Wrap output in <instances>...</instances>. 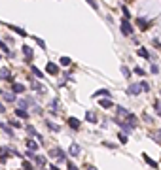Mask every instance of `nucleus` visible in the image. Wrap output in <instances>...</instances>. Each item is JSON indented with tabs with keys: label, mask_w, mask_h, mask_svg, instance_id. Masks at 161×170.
<instances>
[{
	"label": "nucleus",
	"mask_w": 161,
	"mask_h": 170,
	"mask_svg": "<svg viewBox=\"0 0 161 170\" xmlns=\"http://www.w3.org/2000/svg\"><path fill=\"white\" fill-rule=\"evenodd\" d=\"M4 100H8V102H15V93H4Z\"/></svg>",
	"instance_id": "bb28decb"
},
{
	"label": "nucleus",
	"mask_w": 161,
	"mask_h": 170,
	"mask_svg": "<svg viewBox=\"0 0 161 170\" xmlns=\"http://www.w3.org/2000/svg\"><path fill=\"white\" fill-rule=\"evenodd\" d=\"M121 9H123V15H125V19H129V17H131V11L127 9V6H121Z\"/></svg>",
	"instance_id": "f704fd0d"
},
{
	"label": "nucleus",
	"mask_w": 161,
	"mask_h": 170,
	"mask_svg": "<svg viewBox=\"0 0 161 170\" xmlns=\"http://www.w3.org/2000/svg\"><path fill=\"white\" fill-rule=\"evenodd\" d=\"M85 2H87V4H89L93 9H97V8H99V6H97V2H95V0H85Z\"/></svg>",
	"instance_id": "a19ab883"
},
{
	"label": "nucleus",
	"mask_w": 161,
	"mask_h": 170,
	"mask_svg": "<svg viewBox=\"0 0 161 170\" xmlns=\"http://www.w3.org/2000/svg\"><path fill=\"white\" fill-rule=\"evenodd\" d=\"M30 70H32V74H34L36 77H42V79H44V74H42V70H38L36 66H30Z\"/></svg>",
	"instance_id": "a878e982"
},
{
	"label": "nucleus",
	"mask_w": 161,
	"mask_h": 170,
	"mask_svg": "<svg viewBox=\"0 0 161 170\" xmlns=\"http://www.w3.org/2000/svg\"><path fill=\"white\" fill-rule=\"evenodd\" d=\"M59 62H61L63 66H68L72 61H70V57H61V61H59Z\"/></svg>",
	"instance_id": "c756f323"
},
{
	"label": "nucleus",
	"mask_w": 161,
	"mask_h": 170,
	"mask_svg": "<svg viewBox=\"0 0 161 170\" xmlns=\"http://www.w3.org/2000/svg\"><path fill=\"white\" fill-rule=\"evenodd\" d=\"M120 30L123 36H133V25L129 23V19H121L120 21Z\"/></svg>",
	"instance_id": "f257e3e1"
},
{
	"label": "nucleus",
	"mask_w": 161,
	"mask_h": 170,
	"mask_svg": "<svg viewBox=\"0 0 161 170\" xmlns=\"http://www.w3.org/2000/svg\"><path fill=\"white\" fill-rule=\"evenodd\" d=\"M114 123H116L117 127H120V129L123 130V134H129V132H133V129H135L131 123H127V121H121V119H117V117L114 119Z\"/></svg>",
	"instance_id": "f03ea898"
},
{
	"label": "nucleus",
	"mask_w": 161,
	"mask_h": 170,
	"mask_svg": "<svg viewBox=\"0 0 161 170\" xmlns=\"http://www.w3.org/2000/svg\"><path fill=\"white\" fill-rule=\"evenodd\" d=\"M117 138H120L121 144H125V142H127V134H117Z\"/></svg>",
	"instance_id": "ea45409f"
},
{
	"label": "nucleus",
	"mask_w": 161,
	"mask_h": 170,
	"mask_svg": "<svg viewBox=\"0 0 161 170\" xmlns=\"http://www.w3.org/2000/svg\"><path fill=\"white\" fill-rule=\"evenodd\" d=\"M85 119H87L89 123H97V117H95V113H91V111H87V113H85Z\"/></svg>",
	"instance_id": "cd10ccee"
},
{
	"label": "nucleus",
	"mask_w": 161,
	"mask_h": 170,
	"mask_svg": "<svg viewBox=\"0 0 161 170\" xmlns=\"http://www.w3.org/2000/svg\"><path fill=\"white\" fill-rule=\"evenodd\" d=\"M159 95H161V91H159Z\"/></svg>",
	"instance_id": "5fc2aeb1"
},
{
	"label": "nucleus",
	"mask_w": 161,
	"mask_h": 170,
	"mask_svg": "<svg viewBox=\"0 0 161 170\" xmlns=\"http://www.w3.org/2000/svg\"><path fill=\"white\" fill-rule=\"evenodd\" d=\"M127 123H131L133 125V127H136V123H138V119L133 115V113H129V115H127Z\"/></svg>",
	"instance_id": "b1692460"
},
{
	"label": "nucleus",
	"mask_w": 161,
	"mask_h": 170,
	"mask_svg": "<svg viewBox=\"0 0 161 170\" xmlns=\"http://www.w3.org/2000/svg\"><path fill=\"white\" fill-rule=\"evenodd\" d=\"M68 170H78V166H76V164H72V163L68 161Z\"/></svg>",
	"instance_id": "a18cd8bd"
},
{
	"label": "nucleus",
	"mask_w": 161,
	"mask_h": 170,
	"mask_svg": "<svg viewBox=\"0 0 161 170\" xmlns=\"http://www.w3.org/2000/svg\"><path fill=\"white\" fill-rule=\"evenodd\" d=\"M0 49H2V51H4L6 55H10V49H8V45H6V43H4L2 40H0ZM12 55H13V53H12ZM12 55H10V57H12Z\"/></svg>",
	"instance_id": "7c9ffc66"
},
{
	"label": "nucleus",
	"mask_w": 161,
	"mask_h": 170,
	"mask_svg": "<svg viewBox=\"0 0 161 170\" xmlns=\"http://www.w3.org/2000/svg\"><path fill=\"white\" fill-rule=\"evenodd\" d=\"M144 121H146V123H152L154 119H152V117H148V113H144Z\"/></svg>",
	"instance_id": "49530a36"
},
{
	"label": "nucleus",
	"mask_w": 161,
	"mask_h": 170,
	"mask_svg": "<svg viewBox=\"0 0 161 170\" xmlns=\"http://www.w3.org/2000/svg\"><path fill=\"white\" fill-rule=\"evenodd\" d=\"M0 95H2V91H0Z\"/></svg>",
	"instance_id": "864d4df0"
},
{
	"label": "nucleus",
	"mask_w": 161,
	"mask_h": 170,
	"mask_svg": "<svg viewBox=\"0 0 161 170\" xmlns=\"http://www.w3.org/2000/svg\"><path fill=\"white\" fill-rule=\"evenodd\" d=\"M116 111H117V113H120V115H121V117H125V119H127V115H129V111H127V110H125L123 106H116Z\"/></svg>",
	"instance_id": "f3484780"
},
{
	"label": "nucleus",
	"mask_w": 161,
	"mask_h": 170,
	"mask_svg": "<svg viewBox=\"0 0 161 170\" xmlns=\"http://www.w3.org/2000/svg\"><path fill=\"white\" fill-rule=\"evenodd\" d=\"M51 108H53V110H55V108H59V102H57V98H55V100H51Z\"/></svg>",
	"instance_id": "c03bdc74"
},
{
	"label": "nucleus",
	"mask_w": 161,
	"mask_h": 170,
	"mask_svg": "<svg viewBox=\"0 0 161 170\" xmlns=\"http://www.w3.org/2000/svg\"><path fill=\"white\" fill-rule=\"evenodd\" d=\"M46 125H48V129H51L53 132H59V125H55V123H51L49 119L46 121Z\"/></svg>",
	"instance_id": "5701e85b"
},
{
	"label": "nucleus",
	"mask_w": 161,
	"mask_h": 170,
	"mask_svg": "<svg viewBox=\"0 0 161 170\" xmlns=\"http://www.w3.org/2000/svg\"><path fill=\"white\" fill-rule=\"evenodd\" d=\"M135 74H136V76H144V74H146V70H142L140 66H136V68H135Z\"/></svg>",
	"instance_id": "72a5a7b5"
},
{
	"label": "nucleus",
	"mask_w": 161,
	"mask_h": 170,
	"mask_svg": "<svg viewBox=\"0 0 161 170\" xmlns=\"http://www.w3.org/2000/svg\"><path fill=\"white\" fill-rule=\"evenodd\" d=\"M49 170H59V168H57L55 164H51V166H49Z\"/></svg>",
	"instance_id": "3c124183"
},
{
	"label": "nucleus",
	"mask_w": 161,
	"mask_h": 170,
	"mask_svg": "<svg viewBox=\"0 0 161 170\" xmlns=\"http://www.w3.org/2000/svg\"><path fill=\"white\" fill-rule=\"evenodd\" d=\"M27 134H30V136H34V138H36V136H38V132H36V129L34 127H32V125H27Z\"/></svg>",
	"instance_id": "6ab92c4d"
},
{
	"label": "nucleus",
	"mask_w": 161,
	"mask_h": 170,
	"mask_svg": "<svg viewBox=\"0 0 161 170\" xmlns=\"http://www.w3.org/2000/svg\"><path fill=\"white\" fill-rule=\"evenodd\" d=\"M0 129H2L6 134H12V136H13V132H12V127H10V125H6V123H0Z\"/></svg>",
	"instance_id": "412c9836"
},
{
	"label": "nucleus",
	"mask_w": 161,
	"mask_h": 170,
	"mask_svg": "<svg viewBox=\"0 0 161 170\" xmlns=\"http://www.w3.org/2000/svg\"><path fill=\"white\" fill-rule=\"evenodd\" d=\"M0 59H2V55H0Z\"/></svg>",
	"instance_id": "603ef678"
},
{
	"label": "nucleus",
	"mask_w": 161,
	"mask_h": 170,
	"mask_svg": "<svg viewBox=\"0 0 161 170\" xmlns=\"http://www.w3.org/2000/svg\"><path fill=\"white\" fill-rule=\"evenodd\" d=\"M0 77H2V76H0Z\"/></svg>",
	"instance_id": "6e6d98bb"
},
{
	"label": "nucleus",
	"mask_w": 161,
	"mask_h": 170,
	"mask_svg": "<svg viewBox=\"0 0 161 170\" xmlns=\"http://www.w3.org/2000/svg\"><path fill=\"white\" fill-rule=\"evenodd\" d=\"M121 72H123V76H125V77H131V70H129L127 66H121Z\"/></svg>",
	"instance_id": "473e14b6"
},
{
	"label": "nucleus",
	"mask_w": 161,
	"mask_h": 170,
	"mask_svg": "<svg viewBox=\"0 0 161 170\" xmlns=\"http://www.w3.org/2000/svg\"><path fill=\"white\" fill-rule=\"evenodd\" d=\"M93 96H106V98H108L110 91L108 89H99V91H95V93H93Z\"/></svg>",
	"instance_id": "9b49d317"
},
{
	"label": "nucleus",
	"mask_w": 161,
	"mask_h": 170,
	"mask_svg": "<svg viewBox=\"0 0 161 170\" xmlns=\"http://www.w3.org/2000/svg\"><path fill=\"white\" fill-rule=\"evenodd\" d=\"M144 161H146V163H148L150 166H152V168H157V163L154 161V159H150V157L146 155V153H144Z\"/></svg>",
	"instance_id": "393cba45"
},
{
	"label": "nucleus",
	"mask_w": 161,
	"mask_h": 170,
	"mask_svg": "<svg viewBox=\"0 0 161 170\" xmlns=\"http://www.w3.org/2000/svg\"><path fill=\"white\" fill-rule=\"evenodd\" d=\"M0 76L6 77L8 81H12V76H10V70H8V68H2V70H0Z\"/></svg>",
	"instance_id": "4be33fe9"
},
{
	"label": "nucleus",
	"mask_w": 161,
	"mask_h": 170,
	"mask_svg": "<svg viewBox=\"0 0 161 170\" xmlns=\"http://www.w3.org/2000/svg\"><path fill=\"white\" fill-rule=\"evenodd\" d=\"M85 170H97L95 166H91V164H85Z\"/></svg>",
	"instance_id": "09e8293b"
},
{
	"label": "nucleus",
	"mask_w": 161,
	"mask_h": 170,
	"mask_svg": "<svg viewBox=\"0 0 161 170\" xmlns=\"http://www.w3.org/2000/svg\"><path fill=\"white\" fill-rule=\"evenodd\" d=\"M138 55H140V57H142V59H148V61H150V59H152V55H150V53H148V49H146V47H138Z\"/></svg>",
	"instance_id": "2eb2a0df"
},
{
	"label": "nucleus",
	"mask_w": 161,
	"mask_h": 170,
	"mask_svg": "<svg viewBox=\"0 0 161 170\" xmlns=\"http://www.w3.org/2000/svg\"><path fill=\"white\" fill-rule=\"evenodd\" d=\"M150 136H152L155 142H159V144H161V130H154V132H150Z\"/></svg>",
	"instance_id": "aec40b11"
},
{
	"label": "nucleus",
	"mask_w": 161,
	"mask_h": 170,
	"mask_svg": "<svg viewBox=\"0 0 161 170\" xmlns=\"http://www.w3.org/2000/svg\"><path fill=\"white\" fill-rule=\"evenodd\" d=\"M23 91H25V85H21V83H13L12 85V93H15V95L23 93Z\"/></svg>",
	"instance_id": "f8f14e48"
},
{
	"label": "nucleus",
	"mask_w": 161,
	"mask_h": 170,
	"mask_svg": "<svg viewBox=\"0 0 161 170\" xmlns=\"http://www.w3.org/2000/svg\"><path fill=\"white\" fill-rule=\"evenodd\" d=\"M68 151H70V155H72V157H78V155H80V147H78V144H72Z\"/></svg>",
	"instance_id": "dca6fc26"
},
{
	"label": "nucleus",
	"mask_w": 161,
	"mask_h": 170,
	"mask_svg": "<svg viewBox=\"0 0 161 170\" xmlns=\"http://www.w3.org/2000/svg\"><path fill=\"white\" fill-rule=\"evenodd\" d=\"M99 106H101V108H104V110H108V108H112V106H114V102H112L110 98H104V100H99Z\"/></svg>",
	"instance_id": "6e6552de"
},
{
	"label": "nucleus",
	"mask_w": 161,
	"mask_h": 170,
	"mask_svg": "<svg viewBox=\"0 0 161 170\" xmlns=\"http://www.w3.org/2000/svg\"><path fill=\"white\" fill-rule=\"evenodd\" d=\"M68 125H70V129H74V130L80 129V121H78L76 117H70V119H68Z\"/></svg>",
	"instance_id": "ddd939ff"
},
{
	"label": "nucleus",
	"mask_w": 161,
	"mask_h": 170,
	"mask_svg": "<svg viewBox=\"0 0 161 170\" xmlns=\"http://www.w3.org/2000/svg\"><path fill=\"white\" fill-rule=\"evenodd\" d=\"M140 87H142V91H146V93L150 91V83L148 81H140Z\"/></svg>",
	"instance_id": "c9c22d12"
},
{
	"label": "nucleus",
	"mask_w": 161,
	"mask_h": 170,
	"mask_svg": "<svg viewBox=\"0 0 161 170\" xmlns=\"http://www.w3.org/2000/svg\"><path fill=\"white\" fill-rule=\"evenodd\" d=\"M15 115H17L19 119H29V111L23 110V108H17V110H15Z\"/></svg>",
	"instance_id": "1a4fd4ad"
},
{
	"label": "nucleus",
	"mask_w": 161,
	"mask_h": 170,
	"mask_svg": "<svg viewBox=\"0 0 161 170\" xmlns=\"http://www.w3.org/2000/svg\"><path fill=\"white\" fill-rule=\"evenodd\" d=\"M34 161L38 166H46V157H34Z\"/></svg>",
	"instance_id": "c85d7f7f"
},
{
	"label": "nucleus",
	"mask_w": 161,
	"mask_h": 170,
	"mask_svg": "<svg viewBox=\"0 0 161 170\" xmlns=\"http://www.w3.org/2000/svg\"><path fill=\"white\" fill-rule=\"evenodd\" d=\"M27 159H34V153H32V151H27Z\"/></svg>",
	"instance_id": "de8ad7c7"
},
{
	"label": "nucleus",
	"mask_w": 161,
	"mask_h": 170,
	"mask_svg": "<svg viewBox=\"0 0 161 170\" xmlns=\"http://www.w3.org/2000/svg\"><path fill=\"white\" fill-rule=\"evenodd\" d=\"M46 70H48V74L55 76V74H59V66H57L55 62H48V64H46Z\"/></svg>",
	"instance_id": "423d86ee"
},
{
	"label": "nucleus",
	"mask_w": 161,
	"mask_h": 170,
	"mask_svg": "<svg viewBox=\"0 0 161 170\" xmlns=\"http://www.w3.org/2000/svg\"><path fill=\"white\" fill-rule=\"evenodd\" d=\"M27 147H29L30 151H36V149H38V144H36L34 140H27Z\"/></svg>",
	"instance_id": "a211bd4d"
},
{
	"label": "nucleus",
	"mask_w": 161,
	"mask_h": 170,
	"mask_svg": "<svg viewBox=\"0 0 161 170\" xmlns=\"http://www.w3.org/2000/svg\"><path fill=\"white\" fill-rule=\"evenodd\" d=\"M19 102V108H23V110H29L30 106H34V100L32 98H23V100H17Z\"/></svg>",
	"instance_id": "20e7f679"
},
{
	"label": "nucleus",
	"mask_w": 161,
	"mask_h": 170,
	"mask_svg": "<svg viewBox=\"0 0 161 170\" xmlns=\"http://www.w3.org/2000/svg\"><path fill=\"white\" fill-rule=\"evenodd\" d=\"M49 155H51V157H59V161H67V155H64V151L59 149V147H57V149H51Z\"/></svg>",
	"instance_id": "39448f33"
},
{
	"label": "nucleus",
	"mask_w": 161,
	"mask_h": 170,
	"mask_svg": "<svg viewBox=\"0 0 161 170\" xmlns=\"http://www.w3.org/2000/svg\"><path fill=\"white\" fill-rule=\"evenodd\" d=\"M102 145H106V147H110V149H114V147H117L116 144H112V142H102Z\"/></svg>",
	"instance_id": "37998d69"
},
{
	"label": "nucleus",
	"mask_w": 161,
	"mask_h": 170,
	"mask_svg": "<svg viewBox=\"0 0 161 170\" xmlns=\"http://www.w3.org/2000/svg\"><path fill=\"white\" fill-rule=\"evenodd\" d=\"M34 40H36V43L40 45L42 49H46V42H44V40H40V38H34Z\"/></svg>",
	"instance_id": "e433bc0d"
},
{
	"label": "nucleus",
	"mask_w": 161,
	"mask_h": 170,
	"mask_svg": "<svg viewBox=\"0 0 161 170\" xmlns=\"http://www.w3.org/2000/svg\"><path fill=\"white\" fill-rule=\"evenodd\" d=\"M136 25L140 27L142 30H146V28L150 27V21H146V19H142V17H138V19H136Z\"/></svg>",
	"instance_id": "9d476101"
},
{
	"label": "nucleus",
	"mask_w": 161,
	"mask_h": 170,
	"mask_svg": "<svg viewBox=\"0 0 161 170\" xmlns=\"http://www.w3.org/2000/svg\"><path fill=\"white\" fill-rule=\"evenodd\" d=\"M23 170H32V166H30L29 161H23Z\"/></svg>",
	"instance_id": "79ce46f5"
},
{
	"label": "nucleus",
	"mask_w": 161,
	"mask_h": 170,
	"mask_svg": "<svg viewBox=\"0 0 161 170\" xmlns=\"http://www.w3.org/2000/svg\"><path fill=\"white\" fill-rule=\"evenodd\" d=\"M23 55H25V61L27 62H30L32 57H34V55H32V49L29 47V45H23Z\"/></svg>",
	"instance_id": "0eeeda50"
},
{
	"label": "nucleus",
	"mask_w": 161,
	"mask_h": 170,
	"mask_svg": "<svg viewBox=\"0 0 161 170\" xmlns=\"http://www.w3.org/2000/svg\"><path fill=\"white\" fill-rule=\"evenodd\" d=\"M150 72H152V74H159V68H157V64H152V66H150Z\"/></svg>",
	"instance_id": "4c0bfd02"
},
{
	"label": "nucleus",
	"mask_w": 161,
	"mask_h": 170,
	"mask_svg": "<svg viewBox=\"0 0 161 170\" xmlns=\"http://www.w3.org/2000/svg\"><path fill=\"white\" fill-rule=\"evenodd\" d=\"M140 91H142V87H140V83H133V85H129L127 87V95H138V93H140Z\"/></svg>",
	"instance_id": "7ed1b4c3"
},
{
	"label": "nucleus",
	"mask_w": 161,
	"mask_h": 170,
	"mask_svg": "<svg viewBox=\"0 0 161 170\" xmlns=\"http://www.w3.org/2000/svg\"><path fill=\"white\" fill-rule=\"evenodd\" d=\"M10 27V30H13V32H17L19 36H27V30H23V28H19V27H15V25H8Z\"/></svg>",
	"instance_id": "4468645a"
},
{
	"label": "nucleus",
	"mask_w": 161,
	"mask_h": 170,
	"mask_svg": "<svg viewBox=\"0 0 161 170\" xmlns=\"http://www.w3.org/2000/svg\"><path fill=\"white\" fill-rule=\"evenodd\" d=\"M32 89H34V91H44V87H42L38 81H36V83H32Z\"/></svg>",
	"instance_id": "58836bf2"
},
{
	"label": "nucleus",
	"mask_w": 161,
	"mask_h": 170,
	"mask_svg": "<svg viewBox=\"0 0 161 170\" xmlns=\"http://www.w3.org/2000/svg\"><path fill=\"white\" fill-rule=\"evenodd\" d=\"M4 110H6V108H4V104H2V102H0V113H2Z\"/></svg>",
	"instance_id": "8fccbe9b"
},
{
	"label": "nucleus",
	"mask_w": 161,
	"mask_h": 170,
	"mask_svg": "<svg viewBox=\"0 0 161 170\" xmlns=\"http://www.w3.org/2000/svg\"><path fill=\"white\" fill-rule=\"evenodd\" d=\"M154 108H155V111H157V115L161 117V102H159V100L154 102Z\"/></svg>",
	"instance_id": "2f4dec72"
}]
</instances>
